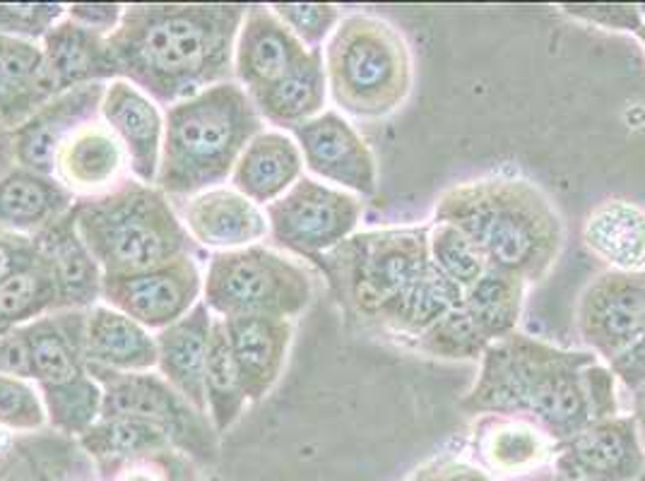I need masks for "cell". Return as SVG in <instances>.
Returning a JSON list of instances; mask_svg holds the SVG:
<instances>
[{
    "label": "cell",
    "instance_id": "cell-34",
    "mask_svg": "<svg viewBox=\"0 0 645 481\" xmlns=\"http://www.w3.org/2000/svg\"><path fill=\"white\" fill-rule=\"evenodd\" d=\"M205 402H208V420L214 434H224L232 428L246 410V392L234 354L226 339L224 321L214 315L208 363H205Z\"/></svg>",
    "mask_w": 645,
    "mask_h": 481
},
{
    "label": "cell",
    "instance_id": "cell-15",
    "mask_svg": "<svg viewBox=\"0 0 645 481\" xmlns=\"http://www.w3.org/2000/svg\"><path fill=\"white\" fill-rule=\"evenodd\" d=\"M99 119L116 135L135 181L155 186L164 143V111L131 80L107 82Z\"/></svg>",
    "mask_w": 645,
    "mask_h": 481
},
{
    "label": "cell",
    "instance_id": "cell-6",
    "mask_svg": "<svg viewBox=\"0 0 645 481\" xmlns=\"http://www.w3.org/2000/svg\"><path fill=\"white\" fill-rule=\"evenodd\" d=\"M327 94L340 113L354 119H383L408 101L414 85V60L393 24L349 12L323 48Z\"/></svg>",
    "mask_w": 645,
    "mask_h": 481
},
{
    "label": "cell",
    "instance_id": "cell-51",
    "mask_svg": "<svg viewBox=\"0 0 645 481\" xmlns=\"http://www.w3.org/2000/svg\"><path fill=\"white\" fill-rule=\"evenodd\" d=\"M123 481H155V477L149 474V470H135V472L125 474Z\"/></svg>",
    "mask_w": 645,
    "mask_h": 481
},
{
    "label": "cell",
    "instance_id": "cell-8",
    "mask_svg": "<svg viewBox=\"0 0 645 481\" xmlns=\"http://www.w3.org/2000/svg\"><path fill=\"white\" fill-rule=\"evenodd\" d=\"M202 301L222 321L238 315L294 321L311 306L313 280L297 260L258 244L212 253L202 272Z\"/></svg>",
    "mask_w": 645,
    "mask_h": 481
},
{
    "label": "cell",
    "instance_id": "cell-12",
    "mask_svg": "<svg viewBox=\"0 0 645 481\" xmlns=\"http://www.w3.org/2000/svg\"><path fill=\"white\" fill-rule=\"evenodd\" d=\"M200 301L202 272L193 256L176 258L147 272L104 277L101 289V303L125 313L155 335L181 321Z\"/></svg>",
    "mask_w": 645,
    "mask_h": 481
},
{
    "label": "cell",
    "instance_id": "cell-36",
    "mask_svg": "<svg viewBox=\"0 0 645 481\" xmlns=\"http://www.w3.org/2000/svg\"><path fill=\"white\" fill-rule=\"evenodd\" d=\"M58 311V289L48 260H36L32 268L0 282V333L27 325L42 315Z\"/></svg>",
    "mask_w": 645,
    "mask_h": 481
},
{
    "label": "cell",
    "instance_id": "cell-33",
    "mask_svg": "<svg viewBox=\"0 0 645 481\" xmlns=\"http://www.w3.org/2000/svg\"><path fill=\"white\" fill-rule=\"evenodd\" d=\"M527 282L509 270L487 268L479 280L463 291V309L489 342L518 333L525 306Z\"/></svg>",
    "mask_w": 645,
    "mask_h": 481
},
{
    "label": "cell",
    "instance_id": "cell-11",
    "mask_svg": "<svg viewBox=\"0 0 645 481\" xmlns=\"http://www.w3.org/2000/svg\"><path fill=\"white\" fill-rule=\"evenodd\" d=\"M643 327L645 272L607 270L578 297L576 331L588 351L607 366L636 345Z\"/></svg>",
    "mask_w": 645,
    "mask_h": 481
},
{
    "label": "cell",
    "instance_id": "cell-46",
    "mask_svg": "<svg viewBox=\"0 0 645 481\" xmlns=\"http://www.w3.org/2000/svg\"><path fill=\"white\" fill-rule=\"evenodd\" d=\"M0 373L30 378L32 381L30 349L22 333V325L12 327L8 333H0Z\"/></svg>",
    "mask_w": 645,
    "mask_h": 481
},
{
    "label": "cell",
    "instance_id": "cell-9",
    "mask_svg": "<svg viewBox=\"0 0 645 481\" xmlns=\"http://www.w3.org/2000/svg\"><path fill=\"white\" fill-rule=\"evenodd\" d=\"M263 210L277 248L321 260L357 234L364 202L343 188L301 176L280 200Z\"/></svg>",
    "mask_w": 645,
    "mask_h": 481
},
{
    "label": "cell",
    "instance_id": "cell-20",
    "mask_svg": "<svg viewBox=\"0 0 645 481\" xmlns=\"http://www.w3.org/2000/svg\"><path fill=\"white\" fill-rule=\"evenodd\" d=\"M125 171H131L125 149L101 119L75 131L60 145L54 161V176L75 198L113 191L125 181Z\"/></svg>",
    "mask_w": 645,
    "mask_h": 481
},
{
    "label": "cell",
    "instance_id": "cell-30",
    "mask_svg": "<svg viewBox=\"0 0 645 481\" xmlns=\"http://www.w3.org/2000/svg\"><path fill=\"white\" fill-rule=\"evenodd\" d=\"M251 99L263 121L277 125V131L292 133L297 125L315 119L325 111L327 101L323 51H309L285 78Z\"/></svg>",
    "mask_w": 645,
    "mask_h": 481
},
{
    "label": "cell",
    "instance_id": "cell-38",
    "mask_svg": "<svg viewBox=\"0 0 645 481\" xmlns=\"http://www.w3.org/2000/svg\"><path fill=\"white\" fill-rule=\"evenodd\" d=\"M429 260L438 275L463 291L472 287L489 268L487 256L475 240L446 222L429 224Z\"/></svg>",
    "mask_w": 645,
    "mask_h": 481
},
{
    "label": "cell",
    "instance_id": "cell-32",
    "mask_svg": "<svg viewBox=\"0 0 645 481\" xmlns=\"http://www.w3.org/2000/svg\"><path fill=\"white\" fill-rule=\"evenodd\" d=\"M463 303V289L448 282L444 275H438L434 268H429L422 277L404 287L400 294L386 303L378 311V325L388 327L390 333L400 337L416 339L424 335L429 327L438 323L448 311Z\"/></svg>",
    "mask_w": 645,
    "mask_h": 481
},
{
    "label": "cell",
    "instance_id": "cell-14",
    "mask_svg": "<svg viewBox=\"0 0 645 481\" xmlns=\"http://www.w3.org/2000/svg\"><path fill=\"white\" fill-rule=\"evenodd\" d=\"M559 467L586 481H634L643 472L645 446L636 414L592 422L561 443Z\"/></svg>",
    "mask_w": 645,
    "mask_h": 481
},
{
    "label": "cell",
    "instance_id": "cell-17",
    "mask_svg": "<svg viewBox=\"0 0 645 481\" xmlns=\"http://www.w3.org/2000/svg\"><path fill=\"white\" fill-rule=\"evenodd\" d=\"M107 85H85L63 92L44 104L40 111L12 131L15 137L18 167L44 176H54V161L60 145L82 128L85 123L99 119L101 99Z\"/></svg>",
    "mask_w": 645,
    "mask_h": 481
},
{
    "label": "cell",
    "instance_id": "cell-25",
    "mask_svg": "<svg viewBox=\"0 0 645 481\" xmlns=\"http://www.w3.org/2000/svg\"><path fill=\"white\" fill-rule=\"evenodd\" d=\"M303 157L297 141L285 131H260L246 145L232 171V188L260 208L280 200L303 176Z\"/></svg>",
    "mask_w": 645,
    "mask_h": 481
},
{
    "label": "cell",
    "instance_id": "cell-49",
    "mask_svg": "<svg viewBox=\"0 0 645 481\" xmlns=\"http://www.w3.org/2000/svg\"><path fill=\"white\" fill-rule=\"evenodd\" d=\"M434 481H494L470 465H451Z\"/></svg>",
    "mask_w": 645,
    "mask_h": 481
},
{
    "label": "cell",
    "instance_id": "cell-3",
    "mask_svg": "<svg viewBox=\"0 0 645 481\" xmlns=\"http://www.w3.org/2000/svg\"><path fill=\"white\" fill-rule=\"evenodd\" d=\"M434 222L470 236L491 268L509 270L527 284L545 280L564 248V222L533 181L489 176L441 193Z\"/></svg>",
    "mask_w": 645,
    "mask_h": 481
},
{
    "label": "cell",
    "instance_id": "cell-44",
    "mask_svg": "<svg viewBox=\"0 0 645 481\" xmlns=\"http://www.w3.org/2000/svg\"><path fill=\"white\" fill-rule=\"evenodd\" d=\"M42 258L40 238L15 232H0V282L32 268Z\"/></svg>",
    "mask_w": 645,
    "mask_h": 481
},
{
    "label": "cell",
    "instance_id": "cell-10",
    "mask_svg": "<svg viewBox=\"0 0 645 481\" xmlns=\"http://www.w3.org/2000/svg\"><path fill=\"white\" fill-rule=\"evenodd\" d=\"M104 390V414L131 416L159 426L174 446L188 450H210V434L214 432L205 414L196 412L157 371L147 373H113L87 369Z\"/></svg>",
    "mask_w": 645,
    "mask_h": 481
},
{
    "label": "cell",
    "instance_id": "cell-1",
    "mask_svg": "<svg viewBox=\"0 0 645 481\" xmlns=\"http://www.w3.org/2000/svg\"><path fill=\"white\" fill-rule=\"evenodd\" d=\"M460 410L525 416L561 443L592 422L619 414L616 378L588 349H564L515 333L487 347Z\"/></svg>",
    "mask_w": 645,
    "mask_h": 481
},
{
    "label": "cell",
    "instance_id": "cell-23",
    "mask_svg": "<svg viewBox=\"0 0 645 481\" xmlns=\"http://www.w3.org/2000/svg\"><path fill=\"white\" fill-rule=\"evenodd\" d=\"M46 70L58 94L85 85H107L119 80V66L113 60L109 40L80 27L70 18L58 20L42 40Z\"/></svg>",
    "mask_w": 645,
    "mask_h": 481
},
{
    "label": "cell",
    "instance_id": "cell-47",
    "mask_svg": "<svg viewBox=\"0 0 645 481\" xmlns=\"http://www.w3.org/2000/svg\"><path fill=\"white\" fill-rule=\"evenodd\" d=\"M610 371L614 373V378L622 385H626L631 392H636L645 388V327L641 337L636 339V345L631 347L622 359H616Z\"/></svg>",
    "mask_w": 645,
    "mask_h": 481
},
{
    "label": "cell",
    "instance_id": "cell-43",
    "mask_svg": "<svg viewBox=\"0 0 645 481\" xmlns=\"http://www.w3.org/2000/svg\"><path fill=\"white\" fill-rule=\"evenodd\" d=\"M559 8L568 18L596 24L607 32L636 34L643 24L641 5L631 3H561Z\"/></svg>",
    "mask_w": 645,
    "mask_h": 481
},
{
    "label": "cell",
    "instance_id": "cell-35",
    "mask_svg": "<svg viewBox=\"0 0 645 481\" xmlns=\"http://www.w3.org/2000/svg\"><path fill=\"white\" fill-rule=\"evenodd\" d=\"M80 446L99 462H123L167 450L171 440L149 422L131 416H101L90 432L80 436Z\"/></svg>",
    "mask_w": 645,
    "mask_h": 481
},
{
    "label": "cell",
    "instance_id": "cell-16",
    "mask_svg": "<svg viewBox=\"0 0 645 481\" xmlns=\"http://www.w3.org/2000/svg\"><path fill=\"white\" fill-rule=\"evenodd\" d=\"M181 222L193 244L212 253L258 246L270 236L265 210L232 186L208 188L186 198Z\"/></svg>",
    "mask_w": 645,
    "mask_h": 481
},
{
    "label": "cell",
    "instance_id": "cell-19",
    "mask_svg": "<svg viewBox=\"0 0 645 481\" xmlns=\"http://www.w3.org/2000/svg\"><path fill=\"white\" fill-rule=\"evenodd\" d=\"M224 327L246 400H265L285 373L294 339V321L238 315V318H226Z\"/></svg>",
    "mask_w": 645,
    "mask_h": 481
},
{
    "label": "cell",
    "instance_id": "cell-40",
    "mask_svg": "<svg viewBox=\"0 0 645 481\" xmlns=\"http://www.w3.org/2000/svg\"><path fill=\"white\" fill-rule=\"evenodd\" d=\"M42 390L30 378L0 373V428L15 434L40 432L46 426Z\"/></svg>",
    "mask_w": 645,
    "mask_h": 481
},
{
    "label": "cell",
    "instance_id": "cell-28",
    "mask_svg": "<svg viewBox=\"0 0 645 481\" xmlns=\"http://www.w3.org/2000/svg\"><path fill=\"white\" fill-rule=\"evenodd\" d=\"M85 313L56 311L22 325L30 349L32 381L36 385L63 383L87 371Z\"/></svg>",
    "mask_w": 645,
    "mask_h": 481
},
{
    "label": "cell",
    "instance_id": "cell-18",
    "mask_svg": "<svg viewBox=\"0 0 645 481\" xmlns=\"http://www.w3.org/2000/svg\"><path fill=\"white\" fill-rule=\"evenodd\" d=\"M309 48L289 32L270 5H251L234 44V82L256 97L292 70Z\"/></svg>",
    "mask_w": 645,
    "mask_h": 481
},
{
    "label": "cell",
    "instance_id": "cell-50",
    "mask_svg": "<svg viewBox=\"0 0 645 481\" xmlns=\"http://www.w3.org/2000/svg\"><path fill=\"white\" fill-rule=\"evenodd\" d=\"M636 420L641 424V434H643V446H645V388L636 392Z\"/></svg>",
    "mask_w": 645,
    "mask_h": 481
},
{
    "label": "cell",
    "instance_id": "cell-7",
    "mask_svg": "<svg viewBox=\"0 0 645 481\" xmlns=\"http://www.w3.org/2000/svg\"><path fill=\"white\" fill-rule=\"evenodd\" d=\"M321 268L337 291L340 303L359 318L376 321L386 303L432 268L429 224L352 234L345 244L321 258Z\"/></svg>",
    "mask_w": 645,
    "mask_h": 481
},
{
    "label": "cell",
    "instance_id": "cell-41",
    "mask_svg": "<svg viewBox=\"0 0 645 481\" xmlns=\"http://www.w3.org/2000/svg\"><path fill=\"white\" fill-rule=\"evenodd\" d=\"M270 8L309 51H323L343 20V10L331 3H275Z\"/></svg>",
    "mask_w": 645,
    "mask_h": 481
},
{
    "label": "cell",
    "instance_id": "cell-42",
    "mask_svg": "<svg viewBox=\"0 0 645 481\" xmlns=\"http://www.w3.org/2000/svg\"><path fill=\"white\" fill-rule=\"evenodd\" d=\"M63 18L66 5H0V36L42 42Z\"/></svg>",
    "mask_w": 645,
    "mask_h": 481
},
{
    "label": "cell",
    "instance_id": "cell-52",
    "mask_svg": "<svg viewBox=\"0 0 645 481\" xmlns=\"http://www.w3.org/2000/svg\"><path fill=\"white\" fill-rule=\"evenodd\" d=\"M641 10H643V24H641V30L634 34L636 40L643 44V48H645V5H641Z\"/></svg>",
    "mask_w": 645,
    "mask_h": 481
},
{
    "label": "cell",
    "instance_id": "cell-26",
    "mask_svg": "<svg viewBox=\"0 0 645 481\" xmlns=\"http://www.w3.org/2000/svg\"><path fill=\"white\" fill-rule=\"evenodd\" d=\"M54 97L42 42L0 36V123L15 131Z\"/></svg>",
    "mask_w": 645,
    "mask_h": 481
},
{
    "label": "cell",
    "instance_id": "cell-21",
    "mask_svg": "<svg viewBox=\"0 0 645 481\" xmlns=\"http://www.w3.org/2000/svg\"><path fill=\"white\" fill-rule=\"evenodd\" d=\"M214 315L200 301L181 321L155 335L157 373L200 414L208 416L205 363Z\"/></svg>",
    "mask_w": 645,
    "mask_h": 481
},
{
    "label": "cell",
    "instance_id": "cell-13",
    "mask_svg": "<svg viewBox=\"0 0 645 481\" xmlns=\"http://www.w3.org/2000/svg\"><path fill=\"white\" fill-rule=\"evenodd\" d=\"M289 135L297 141L303 167L313 179L357 198L376 195L378 164L374 152L337 109H325Z\"/></svg>",
    "mask_w": 645,
    "mask_h": 481
},
{
    "label": "cell",
    "instance_id": "cell-45",
    "mask_svg": "<svg viewBox=\"0 0 645 481\" xmlns=\"http://www.w3.org/2000/svg\"><path fill=\"white\" fill-rule=\"evenodd\" d=\"M125 5L119 3H73L66 8V18L78 22L80 27L109 36L119 30Z\"/></svg>",
    "mask_w": 645,
    "mask_h": 481
},
{
    "label": "cell",
    "instance_id": "cell-24",
    "mask_svg": "<svg viewBox=\"0 0 645 481\" xmlns=\"http://www.w3.org/2000/svg\"><path fill=\"white\" fill-rule=\"evenodd\" d=\"M44 258L54 272L58 311H90L101 303L104 272L78 234L73 210L44 230L40 236Z\"/></svg>",
    "mask_w": 645,
    "mask_h": 481
},
{
    "label": "cell",
    "instance_id": "cell-39",
    "mask_svg": "<svg viewBox=\"0 0 645 481\" xmlns=\"http://www.w3.org/2000/svg\"><path fill=\"white\" fill-rule=\"evenodd\" d=\"M489 345L491 342L479 333L463 303L414 339L416 349L438 361H479Z\"/></svg>",
    "mask_w": 645,
    "mask_h": 481
},
{
    "label": "cell",
    "instance_id": "cell-2",
    "mask_svg": "<svg viewBox=\"0 0 645 481\" xmlns=\"http://www.w3.org/2000/svg\"><path fill=\"white\" fill-rule=\"evenodd\" d=\"M246 5H125L109 48L123 80L159 107L234 80V44Z\"/></svg>",
    "mask_w": 645,
    "mask_h": 481
},
{
    "label": "cell",
    "instance_id": "cell-5",
    "mask_svg": "<svg viewBox=\"0 0 645 481\" xmlns=\"http://www.w3.org/2000/svg\"><path fill=\"white\" fill-rule=\"evenodd\" d=\"M73 220L104 277L155 270L193 256L196 248L171 198L135 179H125L109 193L80 198Z\"/></svg>",
    "mask_w": 645,
    "mask_h": 481
},
{
    "label": "cell",
    "instance_id": "cell-29",
    "mask_svg": "<svg viewBox=\"0 0 645 481\" xmlns=\"http://www.w3.org/2000/svg\"><path fill=\"white\" fill-rule=\"evenodd\" d=\"M586 248L614 272H645V208L610 198L583 224Z\"/></svg>",
    "mask_w": 645,
    "mask_h": 481
},
{
    "label": "cell",
    "instance_id": "cell-27",
    "mask_svg": "<svg viewBox=\"0 0 645 481\" xmlns=\"http://www.w3.org/2000/svg\"><path fill=\"white\" fill-rule=\"evenodd\" d=\"M75 198L56 176L15 167L0 179V232L40 236L75 208Z\"/></svg>",
    "mask_w": 645,
    "mask_h": 481
},
{
    "label": "cell",
    "instance_id": "cell-4",
    "mask_svg": "<svg viewBox=\"0 0 645 481\" xmlns=\"http://www.w3.org/2000/svg\"><path fill=\"white\" fill-rule=\"evenodd\" d=\"M263 116L238 82H222L164 111L162 161L155 186L169 198H191L232 179Z\"/></svg>",
    "mask_w": 645,
    "mask_h": 481
},
{
    "label": "cell",
    "instance_id": "cell-48",
    "mask_svg": "<svg viewBox=\"0 0 645 481\" xmlns=\"http://www.w3.org/2000/svg\"><path fill=\"white\" fill-rule=\"evenodd\" d=\"M15 167V137H12V128H8L5 123H0V179H5Z\"/></svg>",
    "mask_w": 645,
    "mask_h": 481
},
{
    "label": "cell",
    "instance_id": "cell-31",
    "mask_svg": "<svg viewBox=\"0 0 645 481\" xmlns=\"http://www.w3.org/2000/svg\"><path fill=\"white\" fill-rule=\"evenodd\" d=\"M475 448L491 470L518 474L545 462L556 440L525 416L485 414L475 428Z\"/></svg>",
    "mask_w": 645,
    "mask_h": 481
},
{
    "label": "cell",
    "instance_id": "cell-37",
    "mask_svg": "<svg viewBox=\"0 0 645 481\" xmlns=\"http://www.w3.org/2000/svg\"><path fill=\"white\" fill-rule=\"evenodd\" d=\"M46 420L60 434L82 436L104 414V390L90 373H80L70 381L40 385Z\"/></svg>",
    "mask_w": 645,
    "mask_h": 481
},
{
    "label": "cell",
    "instance_id": "cell-22",
    "mask_svg": "<svg viewBox=\"0 0 645 481\" xmlns=\"http://www.w3.org/2000/svg\"><path fill=\"white\" fill-rule=\"evenodd\" d=\"M85 363L87 369L113 373L157 371L155 333L107 303H97L85 313Z\"/></svg>",
    "mask_w": 645,
    "mask_h": 481
}]
</instances>
